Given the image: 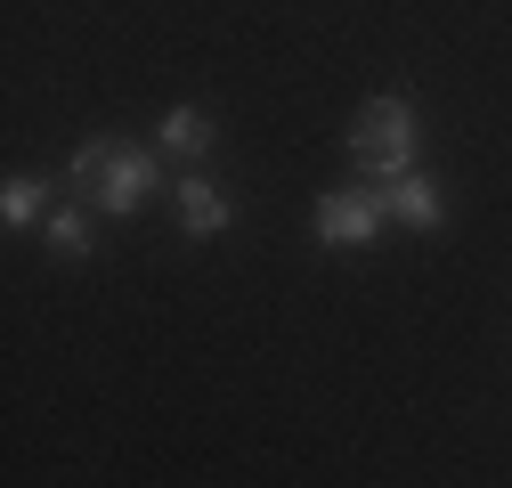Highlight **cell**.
Masks as SVG:
<instances>
[{"instance_id": "2", "label": "cell", "mask_w": 512, "mask_h": 488, "mask_svg": "<svg viewBox=\"0 0 512 488\" xmlns=\"http://www.w3.org/2000/svg\"><path fill=\"white\" fill-rule=\"evenodd\" d=\"M415 139H423V122H415V98H407V90L366 98L358 122H350V163H358V179L382 188V179L415 171Z\"/></svg>"}, {"instance_id": "1", "label": "cell", "mask_w": 512, "mask_h": 488, "mask_svg": "<svg viewBox=\"0 0 512 488\" xmlns=\"http://www.w3.org/2000/svg\"><path fill=\"white\" fill-rule=\"evenodd\" d=\"M66 179L98 204V212H114V220H131L155 188H163V163L139 147V139H82L74 147V163H66Z\"/></svg>"}, {"instance_id": "8", "label": "cell", "mask_w": 512, "mask_h": 488, "mask_svg": "<svg viewBox=\"0 0 512 488\" xmlns=\"http://www.w3.org/2000/svg\"><path fill=\"white\" fill-rule=\"evenodd\" d=\"M41 244H49L57 261H82V253H90V212H82V204H57V212L41 220Z\"/></svg>"}, {"instance_id": "4", "label": "cell", "mask_w": 512, "mask_h": 488, "mask_svg": "<svg viewBox=\"0 0 512 488\" xmlns=\"http://www.w3.org/2000/svg\"><path fill=\"white\" fill-rule=\"evenodd\" d=\"M382 212H391L399 228H415V236H431V228L447 220V196H439V179L399 171V179H382Z\"/></svg>"}, {"instance_id": "7", "label": "cell", "mask_w": 512, "mask_h": 488, "mask_svg": "<svg viewBox=\"0 0 512 488\" xmlns=\"http://www.w3.org/2000/svg\"><path fill=\"white\" fill-rule=\"evenodd\" d=\"M57 204H49V179H33V171H17L9 179V188H0V220H9V228H41Z\"/></svg>"}, {"instance_id": "3", "label": "cell", "mask_w": 512, "mask_h": 488, "mask_svg": "<svg viewBox=\"0 0 512 488\" xmlns=\"http://www.w3.org/2000/svg\"><path fill=\"white\" fill-rule=\"evenodd\" d=\"M382 188H326L317 196V244L326 253H358V244H374L382 236Z\"/></svg>"}, {"instance_id": "6", "label": "cell", "mask_w": 512, "mask_h": 488, "mask_svg": "<svg viewBox=\"0 0 512 488\" xmlns=\"http://www.w3.org/2000/svg\"><path fill=\"white\" fill-rule=\"evenodd\" d=\"M155 139H163V155H179V163H204L220 131H212V114H204V106H171V114L155 122Z\"/></svg>"}, {"instance_id": "5", "label": "cell", "mask_w": 512, "mask_h": 488, "mask_svg": "<svg viewBox=\"0 0 512 488\" xmlns=\"http://www.w3.org/2000/svg\"><path fill=\"white\" fill-rule=\"evenodd\" d=\"M171 204H179V228L196 236V244L228 228V196L212 188V179H187V171H179V179H171Z\"/></svg>"}]
</instances>
